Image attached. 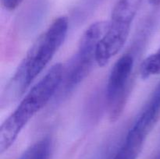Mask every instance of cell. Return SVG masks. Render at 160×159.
Instances as JSON below:
<instances>
[{"mask_svg":"<svg viewBox=\"0 0 160 159\" xmlns=\"http://www.w3.org/2000/svg\"><path fill=\"white\" fill-rule=\"evenodd\" d=\"M69 21L65 16L53 20L20 62L8 84L2 101H14L23 95L59 51L67 37Z\"/></svg>","mask_w":160,"mask_h":159,"instance_id":"6da1fadb","label":"cell"},{"mask_svg":"<svg viewBox=\"0 0 160 159\" xmlns=\"http://www.w3.org/2000/svg\"><path fill=\"white\" fill-rule=\"evenodd\" d=\"M65 65L56 63L27 92L13 112L0 127V153L3 154L15 142L28 123L48 104L60 88Z\"/></svg>","mask_w":160,"mask_h":159,"instance_id":"7a4b0ae2","label":"cell"},{"mask_svg":"<svg viewBox=\"0 0 160 159\" xmlns=\"http://www.w3.org/2000/svg\"><path fill=\"white\" fill-rule=\"evenodd\" d=\"M142 0H117L114 5L107 31L98 43L96 64L103 67L120 52L128 41L133 21Z\"/></svg>","mask_w":160,"mask_h":159,"instance_id":"3957f363","label":"cell"},{"mask_svg":"<svg viewBox=\"0 0 160 159\" xmlns=\"http://www.w3.org/2000/svg\"><path fill=\"white\" fill-rule=\"evenodd\" d=\"M109 21L101 20L92 23L81 35L78 50L68 66H65L63 80L59 90L70 93L90 73L96 63V50L106 34Z\"/></svg>","mask_w":160,"mask_h":159,"instance_id":"277c9868","label":"cell"},{"mask_svg":"<svg viewBox=\"0 0 160 159\" xmlns=\"http://www.w3.org/2000/svg\"><path fill=\"white\" fill-rule=\"evenodd\" d=\"M134 59L131 54L120 56L111 70L106 88V98L112 121L117 119L123 112L128 98Z\"/></svg>","mask_w":160,"mask_h":159,"instance_id":"5b68a950","label":"cell"},{"mask_svg":"<svg viewBox=\"0 0 160 159\" xmlns=\"http://www.w3.org/2000/svg\"><path fill=\"white\" fill-rule=\"evenodd\" d=\"M160 118V82L131 128L148 137Z\"/></svg>","mask_w":160,"mask_h":159,"instance_id":"8992f818","label":"cell"},{"mask_svg":"<svg viewBox=\"0 0 160 159\" xmlns=\"http://www.w3.org/2000/svg\"><path fill=\"white\" fill-rule=\"evenodd\" d=\"M146 139L145 136L131 127L112 159H138Z\"/></svg>","mask_w":160,"mask_h":159,"instance_id":"52a82bcc","label":"cell"},{"mask_svg":"<svg viewBox=\"0 0 160 159\" xmlns=\"http://www.w3.org/2000/svg\"><path fill=\"white\" fill-rule=\"evenodd\" d=\"M51 154V139L45 137L30 147L19 159H50Z\"/></svg>","mask_w":160,"mask_h":159,"instance_id":"ba28073f","label":"cell"},{"mask_svg":"<svg viewBox=\"0 0 160 159\" xmlns=\"http://www.w3.org/2000/svg\"><path fill=\"white\" fill-rule=\"evenodd\" d=\"M139 73L142 79L160 74V47L156 52L149 55L141 63Z\"/></svg>","mask_w":160,"mask_h":159,"instance_id":"9c48e42d","label":"cell"},{"mask_svg":"<svg viewBox=\"0 0 160 159\" xmlns=\"http://www.w3.org/2000/svg\"><path fill=\"white\" fill-rule=\"evenodd\" d=\"M24 0H1L2 6L8 11H12L17 9Z\"/></svg>","mask_w":160,"mask_h":159,"instance_id":"30bf717a","label":"cell"},{"mask_svg":"<svg viewBox=\"0 0 160 159\" xmlns=\"http://www.w3.org/2000/svg\"><path fill=\"white\" fill-rule=\"evenodd\" d=\"M148 2H149L152 6H157L160 5V0H148Z\"/></svg>","mask_w":160,"mask_h":159,"instance_id":"8fae6325","label":"cell"}]
</instances>
